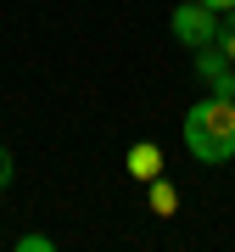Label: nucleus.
<instances>
[{
  "label": "nucleus",
  "mask_w": 235,
  "mask_h": 252,
  "mask_svg": "<svg viewBox=\"0 0 235 252\" xmlns=\"http://www.w3.org/2000/svg\"><path fill=\"white\" fill-rule=\"evenodd\" d=\"M185 152L196 162H230L235 157V101L230 95H202L185 112Z\"/></svg>",
  "instance_id": "nucleus-1"
},
{
  "label": "nucleus",
  "mask_w": 235,
  "mask_h": 252,
  "mask_svg": "<svg viewBox=\"0 0 235 252\" xmlns=\"http://www.w3.org/2000/svg\"><path fill=\"white\" fill-rule=\"evenodd\" d=\"M11 174H17V162H11V152H6V146H0V190L11 185Z\"/></svg>",
  "instance_id": "nucleus-8"
},
{
  "label": "nucleus",
  "mask_w": 235,
  "mask_h": 252,
  "mask_svg": "<svg viewBox=\"0 0 235 252\" xmlns=\"http://www.w3.org/2000/svg\"><path fill=\"white\" fill-rule=\"evenodd\" d=\"M213 45L235 62V6H230V11H218V34H213Z\"/></svg>",
  "instance_id": "nucleus-6"
},
{
  "label": "nucleus",
  "mask_w": 235,
  "mask_h": 252,
  "mask_svg": "<svg viewBox=\"0 0 235 252\" xmlns=\"http://www.w3.org/2000/svg\"><path fill=\"white\" fill-rule=\"evenodd\" d=\"M174 39L179 45H190V51H202V45H213V34H218V11L213 6H202V0H185L179 11H174Z\"/></svg>",
  "instance_id": "nucleus-2"
},
{
  "label": "nucleus",
  "mask_w": 235,
  "mask_h": 252,
  "mask_svg": "<svg viewBox=\"0 0 235 252\" xmlns=\"http://www.w3.org/2000/svg\"><path fill=\"white\" fill-rule=\"evenodd\" d=\"M202 6H213V11H230V6H235V0H202Z\"/></svg>",
  "instance_id": "nucleus-9"
},
{
  "label": "nucleus",
  "mask_w": 235,
  "mask_h": 252,
  "mask_svg": "<svg viewBox=\"0 0 235 252\" xmlns=\"http://www.w3.org/2000/svg\"><path fill=\"white\" fill-rule=\"evenodd\" d=\"M17 252H51V235H23Z\"/></svg>",
  "instance_id": "nucleus-7"
},
{
  "label": "nucleus",
  "mask_w": 235,
  "mask_h": 252,
  "mask_svg": "<svg viewBox=\"0 0 235 252\" xmlns=\"http://www.w3.org/2000/svg\"><path fill=\"white\" fill-rule=\"evenodd\" d=\"M129 174H135V180H146V185H151L157 174H163V152H157L151 140H140V146H129Z\"/></svg>",
  "instance_id": "nucleus-4"
},
{
  "label": "nucleus",
  "mask_w": 235,
  "mask_h": 252,
  "mask_svg": "<svg viewBox=\"0 0 235 252\" xmlns=\"http://www.w3.org/2000/svg\"><path fill=\"white\" fill-rule=\"evenodd\" d=\"M196 79H202L207 95H230V101H235V62H230L218 45H202V51H196Z\"/></svg>",
  "instance_id": "nucleus-3"
},
{
  "label": "nucleus",
  "mask_w": 235,
  "mask_h": 252,
  "mask_svg": "<svg viewBox=\"0 0 235 252\" xmlns=\"http://www.w3.org/2000/svg\"><path fill=\"white\" fill-rule=\"evenodd\" d=\"M151 213H157V219H174V213H179V190H174L163 174L151 180Z\"/></svg>",
  "instance_id": "nucleus-5"
}]
</instances>
